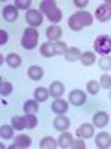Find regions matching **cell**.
I'll return each instance as SVG.
<instances>
[{"label":"cell","mask_w":111,"mask_h":149,"mask_svg":"<svg viewBox=\"0 0 111 149\" xmlns=\"http://www.w3.org/2000/svg\"><path fill=\"white\" fill-rule=\"evenodd\" d=\"M92 24V15L89 11H76L74 15L69 17V28L74 32H80L82 28Z\"/></svg>","instance_id":"6da1fadb"},{"label":"cell","mask_w":111,"mask_h":149,"mask_svg":"<svg viewBox=\"0 0 111 149\" xmlns=\"http://www.w3.org/2000/svg\"><path fill=\"white\" fill-rule=\"evenodd\" d=\"M39 11L43 13V15H46L52 22H59L61 17H63L61 9L58 8V4H56L54 0H43V2L39 4Z\"/></svg>","instance_id":"7a4b0ae2"},{"label":"cell","mask_w":111,"mask_h":149,"mask_svg":"<svg viewBox=\"0 0 111 149\" xmlns=\"http://www.w3.org/2000/svg\"><path fill=\"white\" fill-rule=\"evenodd\" d=\"M37 41H39V32L35 28H26L24 34H22V47L26 50H32L34 47H37Z\"/></svg>","instance_id":"3957f363"},{"label":"cell","mask_w":111,"mask_h":149,"mask_svg":"<svg viewBox=\"0 0 111 149\" xmlns=\"http://www.w3.org/2000/svg\"><path fill=\"white\" fill-rule=\"evenodd\" d=\"M95 50L102 56H108L111 52V37L109 36H98L95 39Z\"/></svg>","instance_id":"277c9868"},{"label":"cell","mask_w":111,"mask_h":149,"mask_svg":"<svg viewBox=\"0 0 111 149\" xmlns=\"http://www.w3.org/2000/svg\"><path fill=\"white\" fill-rule=\"evenodd\" d=\"M26 21H28V24L32 28L41 26V22H43V13H41L39 9H28L26 11Z\"/></svg>","instance_id":"5b68a950"},{"label":"cell","mask_w":111,"mask_h":149,"mask_svg":"<svg viewBox=\"0 0 111 149\" xmlns=\"http://www.w3.org/2000/svg\"><path fill=\"white\" fill-rule=\"evenodd\" d=\"M96 21H100V22H106V21H109L111 19V6L109 4H100L98 8H96Z\"/></svg>","instance_id":"8992f818"},{"label":"cell","mask_w":111,"mask_h":149,"mask_svg":"<svg viewBox=\"0 0 111 149\" xmlns=\"http://www.w3.org/2000/svg\"><path fill=\"white\" fill-rule=\"evenodd\" d=\"M95 143H96V147H100V149H109V147H111V134H109V132H100V134H96Z\"/></svg>","instance_id":"52a82bcc"},{"label":"cell","mask_w":111,"mask_h":149,"mask_svg":"<svg viewBox=\"0 0 111 149\" xmlns=\"http://www.w3.org/2000/svg\"><path fill=\"white\" fill-rule=\"evenodd\" d=\"M69 102L74 106H82L85 104V93H83L82 90H72L71 95H69Z\"/></svg>","instance_id":"ba28073f"},{"label":"cell","mask_w":111,"mask_h":149,"mask_svg":"<svg viewBox=\"0 0 111 149\" xmlns=\"http://www.w3.org/2000/svg\"><path fill=\"white\" fill-rule=\"evenodd\" d=\"M76 134H78V138H92V136H95V125L83 123V125L78 127Z\"/></svg>","instance_id":"9c48e42d"},{"label":"cell","mask_w":111,"mask_h":149,"mask_svg":"<svg viewBox=\"0 0 111 149\" xmlns=\"http://www.w3.org/2000/svg\"><path fill=\"white\" fill-rule=\"evenodd\" d=\"M69 125H71V119L67 118L65 114H58V118L54 119V129H58V130H69Z\"/></svg>","instance_id":"30bf717a"},{"label":"cell","mask_w":111,"mask_h":149,"mask_svg":"<svg viewBox=\"0 0 111 149\" xmlns=\"http://www.w3.org/2000/svg\"><path fill=\"white\" fill-rule=\"evenodd\" d=\"M109 121V116L106 114V112H96L95 118H92V125L95 127H106Z\"/></svg>","instance_id":"8fae6325"},{"label":"cell","mask_w":111,"mask_h":149,"mask_svg":"<svg viewBox=\"0 0 111 149\" xmlns=\"http://www.w3.org/2000/svg\"><path fill=\"white\" fill-rule=\"evenodd\" d=\"M61 34H63V30L59 26H50L48 30H46V37H48V41H59V37H61Z\"/></svg>","instance_id":"7c38bea8"},{"label":"cell","mask_w":111,"mask_h":149,"mask_svg":"<svg viewBox=\"0 0 111 149\" xmlns=\"http://www.w3.org/2000/svg\"><path fill=\"white\" fill-rule=\"evenodd\" d=\"M41 54L45 56V58H52V56H56L58 52H56V47L52 41H46L45 45H41Z\"/></svg>","instance_id":"4fadbf2b"},{"label":"cell","mask_w":111,"mask_h":149,"mask_svg":"<svg viewBox=\"0 0 111 149\" xmlns=\"http://www.w3.org/2000/svg\"><path fill=\"white\" fill-rule=\"evenodd\" d=\"M67 101H63V99H56L52 104H50V108H52V112H56V114H65L67 112Z\"/></svg>","instance_id":"5bb4252c"},{"label":"cell","mask_w":111,"mask_h":149,"mask_svg":"<svg viewBox=\"0 0 111 149\" xmlns=\"http://www.w3.org/2000/svg\"><path fill=\"white\" fill-rule=\"evenodd\" d=\"M2 15H4V19H6L8 22L17 21V8L15 6H6L2 9Z\"/></svg>","instance_id":"9a60e30c"},{"label":"cell","mask_w":111,"mask_h":149,"mask_svg":"<svg viewBox=\"0 0 111 149\" xmlns=\"http://www.w3.org/2000/svg\"><path fill=\"white\" fill-rule=\"evenodd\" d=\"M48 91L52 93V97L59 99V97L63 95V91H65V86H63L61 82H52V84H50V88H48Z\"/></svg>","instance_id":"2e32d148"},{"label":"cell","mask_w":111,"mask_h":149,"mask_svg":"<svg viewBox=\"0 0 111 149\" xmlns=\"http://www.w3.org/2000/svg\"><path fill=\"white\" fill-rule=\"evenodd\" d=\"M80 58H82V52L76 47H69L67 52H65V60H67V62H76V60H80Z\"/></svg>","instance_id":"e0dca14e"},{"label":"cell","mask_w":111,"mask_h":149,"mask_svg":"<svg viewBox=\"0 0 111 149\" xmlns=\"http://www.w3.org/2000/svg\"><path fill=\"white\" fill-rule=\"evenodd\" d=\"M30 146H32V140L26 134H18L15 138V143H13V147H30Z\"/></svg>","instance_id":"ac0fdd59"},{"label":"cell","mask_w":111,"mask_h":149,"mask_svg":"<svg viewBox=\"0 0 111 149\" xmlns=\"http://www.w3.org/2000/svg\"><path fill=\"white\" fill-rule=\"evenodd\" d=\"M72 142H74V140H72V136L67 132V130H63V134H61V136H59V140H58V143H59L61 147H65V149H67V147H72Z\"/></svg>","instance_id":"d6986e66"},{"label":"cell","mask_w":111,"mask_h":149,"mask_svg":"<svg viewBox=\"0 0 111 149\" xmlns=\"http://www.w3.org/2000/svg\"><path fill=\"white\" fill-rule=\"evenodd\" d=\"M28 77H30L32 80H39V78H43V69H41L39 65H32V67L28 69Z\"/></svg>","instance_id":"ffe728a7"},{"label":"cell","mask_w":111,"mask_h":149,"mask_svg":"<svg viewBox=\"0 0 111 149\" xmlns=\"http://www.w3.org/2000/svg\"><path fill=\"white\" fill-rule=\"evenodd\" d=\"M37 102H39V101H35V99H30V101L24 102V112H26V114H37V108H39Z\"/></svg>","instance_id":"44dd1931"},{"label":"cell","mask_w":111,"mask_h":149,"mask_svg":"<svg viewBox=\"0 0 111 149\" xmlns=\"http://www.w3.org/2000/svg\"><path fill=\"white\" fill-rule=\"evenodd\" d=\"M48 95H50L48 88H37L35 90V101H39V102H45L48 99Z\"/></svg>","instance_id":"7402d4cb"},{"label":"cell","mask_w":111,"mask_h":149,"mask_svg":"<svg viewBox=\"0 0 111 149\" xmlns=\"http://www.w3.org/2000/svg\"><path fill=\"white\" fill-rule=\"evenodd\" d=\"M6 62H8V65H9V67H18V65L22 63V60H21V56H18V54L11 52V54H8Z\"/></svg>","instance_id":"603a6c76"},{"label":"cell","mask_w":111,"mask_h":149,"mask_svg":"<svg viewBox=\"0 0 111 149\" xmlns=\"http://www.w3.org/2000/svg\"><path fill=\"white\" fill-rule=\"evenodd\" d=\"M13 130H15L13 125H2V129H0V136H2L4 140H9V138H13Z\"/></svg>","instance_id":"cb8c5ba5"},{"label":"cell","mask_w":111,"mask_h":149,"mask_svg":"<svg viewBox=\"0 0 111 149\" xmlns=\"http://www.w3.org/2000/svg\"><path fill=\"white\" fill-rule=\"evenodd\" d=\"M80 62L83 65H92V63L96 62V56H95V52H83L82 58H80Z\"/></svg>","instance_id":"d4e9b609"},{"label":"cell","mask_w":111,"mask_h":149,"mask_svg":"<svg viewBox=\"0 0 111 149\" xmlns=\"http://www.w3.org/2000/svg\"><path fill=\"white\" fill-rule=\"evenodd\" d=\"M39 146H41V149H54L56 146H59V143L56 142L54 138H48V136H46V138L41 140V143H39Z\"/></svg>","instance_id":"484cf974"},{"label":"cell","mask_w":111,"mask_h":149,"mask_svg":"<svg viewBox=\"0 0 111 149\" xmlns=\"http://www.w3.org/2000/svg\"><path fill=\"white\" fill-rule=\"evenodd\" d=\"M11 125L15 127V130L26 129V121H24V118H21V116H15V118H11Z\"/></svg>","instance_id":"4316f807"},{"label":"cell","mask_w":111,"mask_h":149,"mask_svg":"<svg viewBox=\"0 0 111 149\" xmlns=\"http://www.w3.org/2000/svg\"><path fill=\"white\" fill-rule=\"evenodd\" d=\"M24 121H26V129H35V127H37V118H35V114H26V116H24Z\"/></svg>","instance_id":"83f0119b"},{"label":"cell","mask_w":111,"mask_h":149,"mask_svg":"<svg viewBox=\"0 0 111 149\" xmlns=\"http://www.w3.org/2000/svg\"><path fill=\"white\" fill-rule=\"evenodd\" d=\"M87 91H89L91 95H96V93L100 91V82H95V80L87 82Z\"/></svg>","instance_id":"f1b7e54d"},{"label":"cell","mask_w":111,"mask_h":149,"mask_svg":"<svg viewBox=\"0 0 111 149\" xmlns=\"http://www.w3.org/2000/svg\"><path fill=\"white\" fill-rule=\"evenodd\" d=\"M98 65H100V69H104V71H111V58L109 56H104V58L98 62Z\"/></svg>","instance_id":"f546056e"},{"label":"cell","mask_w":111,"mask_h":149,"mask_svg":"<svg viewBox=\"0 0 111 149\" xmlns=\"http://www.w3.org/2000/svg\"><path fill=\"white\" fill-rule=\"evenodd\" d=\"M54 47H56V52L65 56V52H67V45L63 43V41H54Z\"/></svg>","instance_id":"4dcf8cb0"},{"label":"cell","mask_w":111,"mask_h":149,"mask_svg":"<svg viewBox=\"0 0 111 149\" xmlns=\"http://www.w3.org/2000/svg\"><path fill=\"white\" fill-rule=\"evenodd\" d=\"M13 90V86H11V82H6L4 80L2 84H0V91H2V95H9Z\"/></svg>","instance_id":"1f68e13d"},{"label":"cell","mask_w":111,"mask_h":149,"mask_svg":"<svg viewBox=\"0 0 111 149\" xmlns=\"http://www.w3.org/2000/svg\"><path fill=\"white\" fill-rule=\"evenodd\" d=\"M30 6H32L30 0H17V2H15V8L17 9H32Z\"/></svg>","instance_id":"d6a6232c"},{"label":"cell","mask_w":111,"mask_h":149,"mask_svg":"<svg viewBox=\"0 0 111 149\" xmlns=\"http://www.w3.org/2000/svg\"><path fill=\"white\" fill-rule=\"evenodd\" d=\"M100 86H102V88H108V90L111 88V77H109V74H102V78H100Z\"/></svg>","instance_id":"836d02e7"},{"label":"cell","mask_w":111,"mask_h":149,"mask_svg":"<svg viewBox=\"0 0 111 149\" xmlns=\"http://www.w3.org/2000/svg\"><path fill=\"white\" fill-rule=\"evenodd\" d=\"M72 149H85V142L80 138V140H74L72 142Z\"/></svg>","instance_id":"e575fe53"},{"label":"cell","mask_w":111,"mask_h":149,"mask_svg":"<svg viewBox=\"0 0 111 149\" xmlns=\"http://www.w3.org/2000/svg\"><path fill=\"white\" fill-rule=\"evenodd\" d=\"M74 4H76L78 8H85V6H87V0H76Z\"/></svg>","instance_id":"d590c367"},{"label":"cell","mask_w":111,"mask_h":149,"mask_svg":"<svg viewBox=\"0 0 111 149\" xmlns=\"http://www.w3.org/2000/svg\"><path fill=\"white\" fill-rule=\"evenodd\" d=\"M109 99H111V88H109Z\"/></svg>","instance_id":"8d00e7d4"}]
</instances>
